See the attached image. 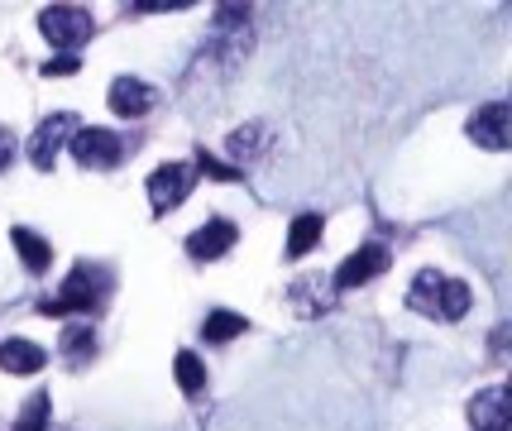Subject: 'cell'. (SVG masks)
I'll use <instances>...</instances> for the list:
<instances>
[{
    "label": "cell",
    "mask_w": 512,
    "mask_h": 431,
    "mask_svg": "<svg viewBox=\"0 0 512 431\" xmlns=\"http://www.w3.org/2000/svg\"><path fill=\"white\" fill-rule=\"evenodd\" d=\"M407 302L422 312V317H446V321H460L469 312V288L460 278H446L436 269H422L412 278V293Z\"/></svg>",
    "instance_id": "1"
},
{
    "label": "cell",
    "mask_w": 512,
    "mask_h": 431,
    "mask_svg": "<svg viewBox=\"0 0 512 431\" xmlns=\"http://www.w3.org/2000/svg\"><path fill=\"white\" fill-rule=\"evenodd\" d=\"M101 297H106V293H101V273L87 269V264H77V269L67 273L63 293L44 302V312H48V317H72V312L91 317V312L101 307Z\"/></svg>",
    "instance_id": "2"
},
{
    "label": "cell",
    "mask_w": 512,
    "mask_h": 431,
    "mask_svg": "<svg viewBox=\"0 0 512 431\" xmlns=\"http://www.w3.org/2000/svg\"><path fill=\"white\" fill-rule=\"evenodd\" d=\"M72 144V159L82 163V168H115V163L125 159V144H120V135H111V130H101V125H77V135L67 139Z\"/></svg>",
    "instance_id": "3"
},
{
    "label": "cell",
    "mask_w": 512,
    "mask_h": 431,
    "mask_svg": "<svg viewBox=\"0 0 512 431\" xmlns=\"http://www.w3.org/2000/svg\"><path fill=\"white\" fill-rule=\"evenodd\" d=\"M39 29H44V39L53 48H72L87 44L91 39V15L82 10V5H48L44 15H39Z\"/></svg>",
    "instance_id": "4"
},
{
    "label": "cell",
    "mask_w": 512,
    "mask_h": 431,
    "mask_svg": "<svg viewBox=\"0 0 512 431\" xmlns=\"http://www.w3.org/2000/svg\"><path fill=\"white\" fill-rule=\"evenodd\" d=\"M469 139L479 144V149H508L512 144V106L508 101H489V106H479V111L469 115Z\"/></svg>",
    "instance_id": "5"
},
{
    "label": "cell",
    "mask_w": 512,
    "mask_h": 431,
    "mask_svg": "<svg viewBox=\"0 0 512 431\" xmlns=\"http://www.w3.org/2000/svg\"><path fill=\"white\" fill-rule=\"evenodd\" d=\"M192 182H197L192 163H163V168H154V173H149V206H154V211L182 206L187 192H192Z\"/></svg>",
    "instance_id": "6"
},
{
    "label": "cell",
    "mask_w": 512,
    "mask_h": 431,
    "mask_svg": "<svg viewBox=\"0 0 512 431\" xmlns=\"http://www.w3.org/2000/svg\"><path fill=\"white\" fill-rule=\"evenodd\" d=\"M77 135V115H48L44 125H39V130H34V139H29V163H34V168H53V163H58V154H63V144L67 139Z\"/></svg>",
    "instance_id": "7"
},
{
    "label": "cell",
    "mask_w": 512,
    "mask_h": 431,
    "mask_svg": "<svg viewBox=\"0 0 512 431\" xmlns=\"http://www.w3.org/2000/svg\"><path fill=\"white\" fill-rule=\"evenodd\" d=\"M379 273H388V250H383V245H364V250H355L340 269H335V288H340V293H350V288L374 283Z\"/></svg>",
    "instance_id": "8"
},
{
    "label": "cell",
    "mask_w": 512,
    "mask_h": 431,
    "mask_svg": "<svg viewBox=\"0 0 512 431\" xmlns=\"http://www.w3.org/2000/svg\"><path fill=\"white\" fill-rule=\"evenodd\" d=\"M469 427L474 431H508L512 427L508 388H484V393H474V403H469Z\"/></svg>",
    "instance_id": "9"
},
{
    "label": "cell",
    "mask_w": 512,
    "mask_h": 431,
    "mask_svg": "<svg viewBox=\"0 0 512 431\" xmlns=\"http://www.w3.org/2000/svg\"><path fill=\"white\" fill-rule=\"evenodd\" d=\"M154 96L158 91L149 82H139V77H115L111 82V111L125 115V120H139V115L154 111Z\"/></svg>",
    "instance_id": "10"
},
{
    "label": "cell",
    "mask_w": 512,
    "mask_h": 431,
    "mask_svg": "<svg viewBox=\"0 0 512 431\" xmlns=\"http://www.w3.org/2000/svg\"><path fill=\"white\" fill-rule=\"evenodd\" d=\"M225 250H235V226H230V221H206L201 230L187 235V254H192L197 264H211V259H221Z\"/></svg>",
    "instance_id": "11"
},
{
    "label": "cell",
    "mask_w": 512,
    "mask_h": 431,
    "mask_svg": "<svg viewBox=\"0 0 512 431\" xmlns=\"http://www.w3.org/2000/svg\"><path fill=\"white\" fill-rule=\"evenodd\" d=\"M268 144H273V135H268L264 120H249V125H240V130H230V139H225V149H230L235 168H240V163H254ZM240 173H245V168H240Z\"/></svg>",
    "instance_id": "12"
},
{
    "label": "cell",
    "mask_w": 512,
    "mask_h": 431,
    "mask_svg": "<svg viewBox=\"0 0 512 431\" xmlns=\"http://www.w3.org/2000/svg\"><path fill=\"white\" fill-rule=\"evenodd\" d=\"M10 245H15V254H20V264L29 273H44L48 264H53V245H48L44 235H34L29 226H15V230H10Z\"/></svg>",
    "instance_id": "13"
},
{
    "label": "cell",
    "mask_w": 512,
    "mask_h": 431,
    "mask_svg": "<svg viewBox=\"0 0 512 431\" xmlns=\"http://www.w3.org/2000/svg\"><path fill=\"white\" fill-rule=\"evenodd\" d=\"M44 364H48V355L34 341H5L0 345V369H5V374H34V369H44Z\"/></svg>",
    "instance_id": "14"
},
{
    "label": "cell",
    "mask_w": 512,
    "mask_h": 431,
    "mask_svg": "<svg viewBox=\"0 0 512 431\" xmlns=\"http://www.w3.org/2000/svg\"><path fill=\"white\" fill-rule=\"evenodd\" d=\"M316 240H321V216H297L292 221V230H288V254L292 259H302V254H312L316 250Z\"/></svg>",
    "instance_id": "15"
},
{
    "label": "cell",
    "mask_w": 512,
    "mask_h": 431,
    "mask_svg": "<svg viewBox=\"0 0 512 431\" xmlns=\"http://www.w3.org/2000/svg\"><path fill=\"white\" fill-rule=\"evenodd\" d=\"M96 355V331H91L87 321H77V326H67L63 331V360L72 364H87Z\"/></svg>",
    "instance_id": "16"
},
{
    "label": "cell",
    "mask_w": 512,
    "mask_h": 431,
    "mask_svg": "<svg viewBox=\"0 0 512 431\" xmlns=\"http://www.w3.org/2000/svg\"><path fill=\"white\" fill-rule=\"evenodd\" d=\"M245 326L249 321L240 317V312H211V317H206V326H201V331H206V341H216V345H225V341H235V336H245Z\"/></svg>",
    "instance_id": "17"
},
{
    "label": "cell",
    "mask_w": 512,
    "mask_h": 431,
    "mask_svg": "<svg viewBox=\"0 0 512 431\" xmlns=\"http://www.w3.org/2000/svg\"><path fill=\"white\" fill-rule=\"evenodd\" d=\"M173 374H178V388H182V393H201V388H206V364H201L192 350H178Z\"/></svg>",
    "instance_id": "18"
},
{
    "label": "cell",
    "mask_w": 512,
    "mask_h": 431,
    "mask_svg": "<svg viewBox=\"0 0 512 431\" xmlns=\"http://www.w3.org/2000/svg\"><path fill=\"white\" fill-rule=\"evenodd\" d=\"M44 427H48V393H34V398L24 403L15 431H44Z\"/></svg>",
    "instance_id": "19"
},
{
    "label": "cell",
    "mask_w": 512,
    "mask_h": 431,
    "mask_svg": "<svg viewBox=\"0 0 512 431\" xmlns=\"http://www.w3.org/2000/svg\"><path fill=\"white\" fill-rule=\"evenodd\" d=\"M192 173H206V178H216V182H240V168L235 163H221V159H211L206 149H201V159Z\"/></svg>",
    "instance_id": "20"
},
{
    "label": "cell",
    "mask_w": 512,
    "mask_h": 431,
    "mask_svg": "<svg viewBox=\"0 0 512 431\" xmlns=\"http://www.w3.org/2000/svg\"><path fill=\"white\" fill-rule=\"evenodd\" d=\"M67 72H77V58H72V53H63L58 63H44V77H67Z\"/></svg>",
    "instance_id": "21"
}]
</instances>
